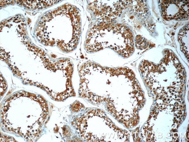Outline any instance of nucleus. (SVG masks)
<instances>
[{
    "label": "nucleus",
    "instance_id": "obj_2",
    "mask_svg": "<svg viewBox=\"0 0 189 142\" xmlns=\"http://www.w3.org/2000/svg\"><path fill=\"white\" fill-rule=\"evenodd\" d=\"M121 120H119V121H121Z\"/></svg>",
    "mask_w": 189,
    "mask_h": 142
},
{
    "label": "nucleus",
    "instance_id": "obj_1",
    "mask_svg": "<svg viewBox=\"0 0 189 142\" xmlns=\"http://www.w3.org/2000/svg\"><path fill=\"white\" fill-rule=\"evenodd\" d=\"M161 6L163 17L167 20L181 19L189 16V1L162 0Z\"/></svg>",
    "mask_w": 189,
    "mask_h": 142
}]
</instances>
